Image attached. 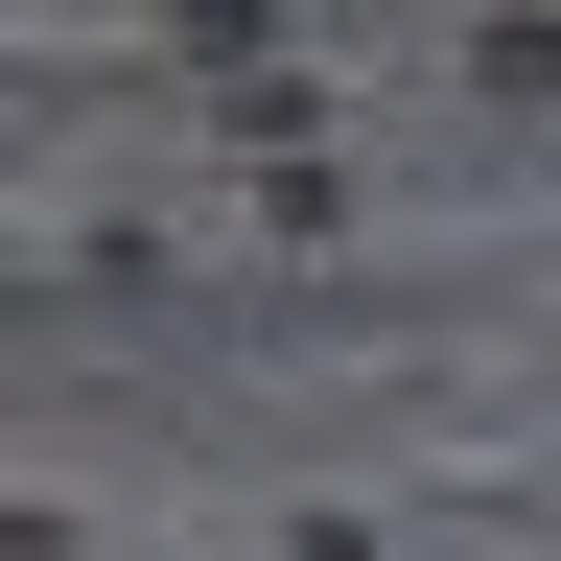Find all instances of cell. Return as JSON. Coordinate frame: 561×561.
<instances>
[{
  "instance_id": "6da1fadb",
  "label": "cell",
  "mask_w": 561,
  "mask_h": 561,
  "mask_svg": "<svg viewBox=\"0 0 561 561\" xmlns=\"http://www.w3.org/2000/svg\"><path fill=\"white\" fill-rule=\"evenodd\" d=\"M280 561H351V538H280Z\"/></svg>"
}]
</instances>
